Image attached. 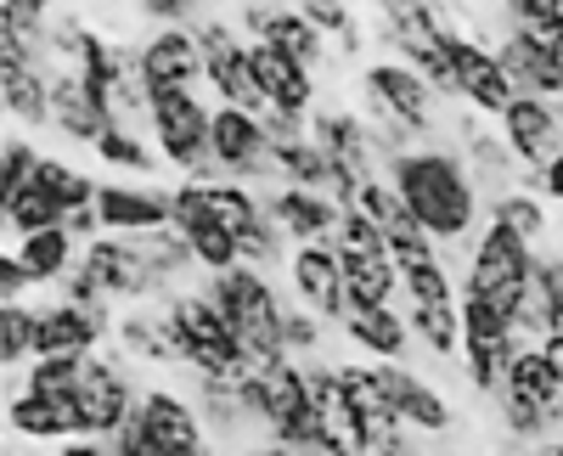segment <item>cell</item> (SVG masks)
I'll return each mask as SVG.
<instances>
[{
    "instance_id": "cell-50",
    "label": "cell",
    "mask_w": 563,
    "mask_h": 456,
    "mask_svg": "<svg viewBox=\"0 0 563 456\" xmlns=\"http://www.w3.org/2000/svg\"><path fill=\"white\" fill-rule=\"evenodd\" d=\"M243 456H299V451H294V445H282V440H265V434H260V440H249V445H243Z\"/></svg>"
},
{
    "instance_id": "cell-47",
    "label": "cell",
    "mask_w": 563,
    "mask_h": 456,
    "mask_svg": "<svg viewBox=\"0 0 563 456\" xmlns=\"http://www.w3.org/2000/svg\"><path fill=\"white\" fill-rule=\"evenodd\" d=\"M29 288H34L29 265L7 248V254H0V304H7V299H29Z\"/></svg>"
},
{
    "instance_id": "cell-38",
    "label": "cell",
    "mask_w": 563,
    "mask_h": 456,
    "mask_svg": "<svg viewBox=\"0 0 563 456\" xmlns=\"http://www.w3.org/2000/svg\"><path fill=\"white\" fill-rule=\"evenodd\" d=\"M34 180L63 203V220H68L74 209H90V203H97V192H102V180H97V175L79 169V164H68V158H57V153H45V158H40Z\"/></svg>"
},
{
    "instance_id": "cell-30",
    "label": "cell",
    "mask_w": 563,
    "mask_h": 456,
    "mask_svg": "<svg viewBox=\"0 0 563 456\" xmlns=\"http://www.w3.org/2000/svg\"><path fill=\"white\" fill-rule=\"evenodd\" d=\"M344 344L366 360H406L411 355V322H406V310L395 304H372V310H350L344 315Z\"/></svg>"
},
{
    "instance_id": "cell-2",
    "label": "cell",
    "mask_w": 563,
    "mask_h": 456,
    "mask_svg": "<svg viewBox=\"0 0 563 456\" xmlns=\"http://www.w3.org/2000/svg\"><path fill=\"white\" fill-rule=\"evenodd\" d=\"M355 97H361V113L372 124V135H378V147H384V164L417 142H434L440 135V90L434 79L411 68L406 57H372L361 63L355 74Z\"/></svg>"
},
{
    "instance_id": "cell-53",
    "label": "cell",
    "mask_w": 563,
    "mask_h": 456,
    "mask_svg": "<svg viewBox=\"0 0 563 456\" xmlns=\"http://www.w3.org/2000/svg\"><path fill=\"white\" fill-rule=\"evenodd\" d=\"M417 7H434V12H467V0H417Z\"/></svg>"
},
{
    "instance_id": "cell-27",
    "label": "cell",
    "mask_w": 563,
    "mask_h": 456,
    "mask_svg": "<svg viewBox=\"0 0 563 456\" xmlns=\"http://www.w3.org/2000/svg\"><path fill=\"white\" fill-rule=\"evenodd\" d=\"M7 434L23 445H63L79 429V394L57 400V394H34V389H7Z\"/></svg>"
},
{
    "instance_id": "cell-49",
    "label": "cell",
    "mask_w": 563,
    "mask_h": 456,
    "mask_svg": "<svg viewBox=\"0 0 563 456\" xmlns=\"http://www.w3.org/2000/svg\"><path fill=\"white\" fill-rule=\"evenodd\" d=\"M57 456H113V440H102V434H74V440L57 445Z\"/></svg>"
},
{
    "instance_id": "cell-39",
    "label": "cell",
    "mask_w": 563,
    "mask_h": 456,
    "mask_svg": "<svg viewBox=\"0 0 563 456\" xmlns=\"http://www.w3.org/2000/svg\"><path fill=\"white\" fill-rule=\"evenodd\" d=\"M34 333H40V304L34 299L0 304V367H7V378L34 360Z\"/></svg>"
},
{
    "instance_id": "cell-51",
    "label": "cell",
    "mask_w": 563,
    "mask_h": 456,
    "mask_svg": "<svg viewBox=\"0 0 563 456\" xmlns=\"http://www.w3.org/2000/svg\"><path fill=\"white\" fill-rule=\"evenodd\" d=\"M512 456H563V434H552V440H536V445H512Z\"/></svg>"
},
{
    "instance_id": "cell-20",
    "label": "cell",
    "mask_w": 563,
    "mask_h": 456,
    "mask_svg": "<svg viewBox=\"0 0 563 456\" xmlns=\"http://www.w3.org/2000/svg\"><path fill=\"white\" fill-rule=\"evenodd\" d=\"M135 52H141L147 90H198V85H209V57H203V40H198L192 23L153 29Z\"/></svg>"
},
{
    "instance_id": "cell-35",
    "label": "cell",
    "mask_w": 563,
    "mask_h": 456,
    "mask_svg": "<svg viewBox=\"0 0 563 456\" xmlns=\"http://www.w3.org/2000/svg\"><path fill=\"white\" fill-rule=\"evenodd\" d=\"M271 180H288V187H310V192H333V198H339L333 164H327V153L316 147V135L271 142Z\"/></svg>"
},
{
    "instance_id": "cell-46",
    "label": "cell",
    "mask_w": 563,
    "mask_h": 456,
    "mask_svg": "<svg viewBox=\"0 0 563 456\" xmlns=\"http://www.w3.org/2000/svg\"><path fill=\"white\" fill-rule=\"evenodd\" d=\"M501 18L512 29H552L563 23V0H501Z\"/></svg>"
},
{
    "instance_id": "cell-3",
    "label": "cell",
    "mask_w": 563,
    "mask_h": 456,
    "mask_svg": "<svg viewBox=\"0 0 563 456\" xmlns=\"http://www.w3.org/2000/svg\"><path fill=\"white\" fill-rule=\"evenodd\" d=\"M214 293V304L225 310V322L238 327L243 349L254 367H271V360H288V338H282V322H288V299L271 288V277L260 265H231L214 270L203 282Z\"/></svg>"
},
{
    "instance_id": "cell-14",
    "label": "cell",
    "mask_w": 563,
    "mask_h": 456,
    "mask_svg": "<svg viewBox=\"0 0 563 456\" xmlns=\"http://www.w3.org/2000/svg\"><path fill=\"white\" fill-rule=\"evenodd\" d=\"M310 405H316V451L321 456H372V434L361 423V405L339 372V360H305Z\"/></svg>"
},
{
    "instance_id": "cell-15",
    "label": "cell",
    "mask_w": 563,
    "mask_h": 456,
    "mask_svg": "<svg viewBox=\"0 0 563 456\" xmlns=\"http://www.w3.org/2000/svg\"><path fill=\"white\" fill-rule=\"evenodd\" d=\"M79 270L90 277V288L108 293L113 304H147V299H164V288H158V277H153L147 254H141L130 237H119V232L90 237V243L79 248Z\"/></svg>"
},
{
    "instance_id": "cell-5",
    "label": "cell",
    "mask_w": 563,
    "mask_h": 456,
    "mask_svg": "<svg viewBox=\"0 0 563 456\" xmlns=\"http://www.w3.org/2000/svg\"><path fill=\"white\" fill-rule=\"evenodd\" d=\"M153 147L164 169L180 180H220L214 164V102H203V90H153Z\"/></svg>"
},
{
    "instance_id": "cell-37",
    "label": "cell",
    "mask_w": 563,
    "mask_h": 456,
    "mask_svg": "<svg viewBox=\"0 0 563 456\" xmlns=\"http://www.w3.org/2000/svg\"><path fill=\"white\" fill-rule=\"evenodd\" d=\"M485 220L512 225V232H519L525 243H536V248H547V232H552L547 198H541L536 187H507V192H496V198L485 203Z\"/></svg>"
},
{
    "instance_id": "cell-52",
    "label": "cell",
    "mask_w": 563,
    "mask_h": 456,
    "mask_svg": "<svg viewBox=\"0 0 563 456\" xmlns=\"http://www.w3.org/2000/svg\"><path fill=\"white\" fill-rule=\"evenodd\" d=\"M541 349H547V360H552V372L563 378V333H547V338H536Z\"/></svg>"
},
{
    "instance_id": "cell-1",
    "label": "cell",
    "mask_w": 563,
    "mask_h": 456,
    "mask_svg": "<svg viewBox=\"0 0 563 456\" xmlns=\"http://www.w3.org/2000/svg\"><path fill=\"white\" fill-rule=\"evenodd\" d=\"M384 175L395 180L400 203L411 209V220L422 232H434L445 248H467L485 225V192L467 158L456 147H440V142H417L406 153H395L384 164Z\"/></svg>"
},
{
    "instance_id": "cell-12",
    "label": "cell",
    "mask_w": 563,
    "mask_h": 456,
    "mask_svg": "<svg viewBox=\"0 0 563 456\" xmlns=\"http://www.w3.org/2000/svg\"><path fill=\"white\" fill-rule=\"evenodd\" d=\"M310 135H316V147L327 153V164H333L339 203L350 209L366 180L384 175V147H378V135H372V124H366L361 108H316V113H310Z\"/></svg>"
},
{
    "instance_id": "cell-55",
    "label": "cell",
    "mask_w": 563,
    "mask_h": 456,
    "mask_svg": "<svg viewBox=\"0 0 563 456\" xmlns=\"http://www.w3.org/2000/svg\"><path fill=\"white\" fill-rule=\"evenodd\" d=\"M7 456H34V451H7Z\"/></svg>"
},
{
    "instance_id": "cell-7",
    "label": "cell",
    "mask_w": 563,
    "mask_h": 456,
    "mask_svg": "<svg viewBox=\"0 0 563 456\" xmlns=\"http://www.w3.org/2000/svg\"><path fill=\"white\" fill-rule=\"evenodd\" d=\"M141 445V456H203L214 445L209 434V418H203V405L192 389H180L169 378L147 383L135 400V418L124 423Z\"/></svg>"
},
{
    "instance_id": "cell-26",
    "label": "cell",
    "mask_w": 563,
    "mask_h": 456,
    "mask_svg": "<svg viewBox=\"0 0 563 456\" xmlns=\"http://www.w3.org/2000/svg\"><path fill=\"white\" fill-rule=\"evenodd\" d=\"M169 198H175V225H180V237L192 243V254H198V265H203V277H214V270H231V265H243L238 232H231V225H220V220L203 209V198H198L192 180H175Z\"/></svg>"
},
{
    "instance_id": "cell-36",
    "label": "cell",
    "mask_w": 563,
    "mask_h": 456,
    "mask_svg": "<svg viewBox=\"0 0 563 456\" xmlns=\"http://www.w3.org/2000/svg\"><path fill=\"white\" fill-rule=\"evenodd\" d=\"M97 153V164L102 169H113V175H135V180H153L158 175V147H147V135H141L135 124H108L102 130V142L90 147Z\"/></svg>"
},
{
    "instance_id": "cell-32",
    "label": "cell",
    "mask_w": 563,
    "mask_h": 456,
    "mask_svg": "<svg viewBox=\"0 0 563 456\" xmlns=\"http://www.w3.org/2000/svg\"><path fill=\"white\" fill-rule=\"evenodd\" d=\"M52 130L63 135V142H74V147H97L102 130H108L102 108L90 102V90L79 85V74L63 68V63L52 68Z\"/></svg>"
},
{
    "instance_id": "cell-56",
    "label": "cell",
    "mask_w": 563,
    "mask_h": 456,
    "mask_svg": "<svg viewBox=\"0 0 563 456\" xmlns=\"http://www.w3.org/2000/svg\"><path fill=\"white\" fill-rule=\"evenodd\" d=\"M440 456H451V451H440Z\"/></svg>"
},
{
    "instance_id": "cell-45",
    "label": "cell",
    "mask_w": 563,
    "mask_h": 456,
    "mask_svg": "<svg viewBox=\"0 0 563 456\" xmlns=\"http://www.w3.org/2000/svg\"><path fill=\"white\" fill-rule=\"evenodd\" d=\"M220 7V0H135V12L147 18L153 29H169V23H198Z\"/></svg>"
},
{
    "instance_id": "cell-4",
    "label": "cell",
    "mask_w": 563,
    "mask_h": 456,
    "mask_svg": "<svg viewBox=\"0 0 563 456\" xmlns=\"http://www.w3.org/2000/svg\"><path fill=\"white\" fill-rule=\"evenodd\" d=\"M164 315L180 338V355H186V372L192 378H238L249 367V349L238 338V327L225 322V310L214 304L209 288H175L164 299Z\"/></svg>"
},
{
    "instance_id": "cell-34",
    "label": "cell",
    "mask_w": 563,
    "mask_h": 456,
    "mask_svg": "<svg viewBox=\"0 0 563 456\" xmlns=\"http://www.w3.org/2000/svg\"><path fill=\"white\" fill-rule=\"evenodd\" d=\"M519 327H525V338L563 333V254L558 248L536 254V277H530V299H525Z\"/></svg>"
},
{
    "instance_id": "cell-22",
    "label": "cell",
    "mask_w": 563,
    "mask_h": 456,
    "mask_svg": "<svg viewBox=\"0 0 563 456\" xmlns=\"http://www.w3.org/2000/svg\"><path fill=\"white\" fill-rule=\"evenodd\" d=\"M214 164L225 180H271V130L260 113L214 102Z\"/></svg>"
},
{
    "instance_id": "cell-54",
    "label": "cell",
    "mask_w": 563,
    "mask_h": 456,
    "mask_svg": "<svg viewBox=\"0 0 563 456\" xmlns=\"http://www.w3.org/2000/svg\"><path fill=\"white\" fill-rule=\"evenodd\" d=\"M355 7H378V0H355Z\"/></svg>"
},
{
    "instance_id": "cell-21",
    "label": "cell",
    "mask_w": 563,
    "mask_h": 456,
    "mask_svg": "<svg viewBox=\"0 0 563 456\" xmlns=\"http://www.w3.org/2000/svg\"><path fill=\"white\" fill-rule=\"evenodd\" d=\"M238 29H243L249 40H265V45L294 52V57L310 63L316 74L327 68V34L299 12V0H243V7H238Z\"/></svg>"
},
{
    "instance_id": "cell-18",
    "label": "cell",
    "mask_w": 563,
    "mask_h": 456,
    "mask_svg": "<svg viewBox=\"0 0 563 456\" xmlns=\"http://www.w3.org/2000/svg\"><path fill=\"white\" fill-rule=\"evenodd\" d=\"M288 288L305 310H316L327 327H344L350 315V282H344V254L339 243H294L288 254Z\"/></svg>"
},
{
    "instance_id": "cell-6",
    "label": "cell",
    "mask_w": 563,
    "mask_h": 456,
    "mask_svg": "<svg viewBox=\"0 0 563 456\" xmlns=\"http://www.w3.org/2000/svg\"><path fill=\"white\" fill-rule=\"evenodd\" d=\"M536 243H525L512 225L501 220H485L479 237L467 243V277H462V293H479L490 299L501 315H512L519 322L525 315V299H530V277H536Z\"/></svg>"
},
{
    "instance_id": "cell-11",
    "label": "cell",
    "mask_w": 563,
    "mask_h": 456,
    "mask_svg": "<svg viewBox=\"0 0 563 456\" xmlns=\"http://www.w3.org/2000/svg\"><path fill=\"white\" fill-rule=\"evenodd\" d=\"M141 389H147V383H141V367H135L119 344L90 349V355H85V383H79V429L113 440V434L135 418Z\"/></svg>"
},
{
    "instance_id": "cell-24",
    "label": "cell",
    "mask_w": 563,
    "mask_h": 456,
    "mask_svg": "<svg viewBox=\"0 0 563 456\" xmlns=\"http://www.w3.org/2000/svg\"><path fill=\"white\" fill-rule=\"evenodd\" d=\"M265 209H271V220L282 225V232H288V243H333L339 220H344V203L333 192L288 187V180L265 187Z\"/></svg>"
},
{
    "instance_id": "cell-19",
    "label": "cell",
    "mask_w": 563,
    "mask_h": 456,
    "mask_svg": "<svg viewBox=\"0 0 563 456\" xmlns=\"http://www.w3.org/2000/svg\"><path fill=\"white\" fill-rule=\"evenodd\" d=\"M496 130H501V142L512 147V158L525 164V180H530L541 164H552V158L563 153V102L519 90V97H512V108L496 119Z\"/></svg>"
},
{
    "instance_id": "cell-23",
    "label": "cell",
    "mask_w": 563,
    "mask_h": 456,
    "mask_svg": "<svg viewBox=\"0 0 563 456\" xmlns=\"http://www.w3.org/2000/svg\"><path fill=\"white\" fill-rule=\"evenodd\" d=\"M113 344L135 360L141 372H186V355H180V338L164 315V299H147V304H124L119 310V327H113Z\"/></svg>"
},
{
    "instance_id": "cell-28",
    "label": "cell",
    "mask_w": 563,
    "mask_h": 456,
    "mask_svg": "<svg viewBox=\"0 0 563 456\" xmlns=\"http://www.w3.org/2000/svg\"><path fill=\"white\" fill-rule=\"evenodd\" d=\"M254 68H260V85H265V113H299V119H310L321 108L316 68L299 63L294 52L254 40Z\"/></svg>"
},
{
    "instance_id": "cell-43",
    "label": "cell",
    "mask_w": 563,
    "mask_h": 456,
    "mask_svg": "<svg viewBox=\"0 0 563 456\" xmlns=\"http://www.w3.org/2000/svg\"><path fill=\"white\" fill-rule=\"evenodd\" d=\"M282 338H288V355L294 360H316L321 344H327V322L316 310H305L299 299H288V322H282Z\"/></svg>"
},
{
    "instance_id": "cell-17",
    "label": "cell",
    "mask_w": 563,
    "mask_h": 456,
    "mask_svg": "<svg viewBox=\"0 0 563 456\" xmlns=\"http://www.w3.org/2000/svg\"><path fill=\"white\" fill-rule=\"evenodd\" d=\"M0 108H7V124L23 130L52 124V57L23 40H0Z\"/></svg>"
},
{
    "instance_id": "cell-41",
    "label": "cell",
    "mask_w": 563,
    "mask_h": 456,
    "mask_svg": "<svg viewBox=\"0 0 563 456\" xmlns=\"http://www.w3.org/2000/svg\"><path fill=\"white\" fill-rule=\"evenodd\" d=\"M23 389H34V394H57V400H74L79 394V383H85V355H34L29 367H23V378H18Z\"/></svg>"
},
{
    "instance_id": "cell-10",
    "label": "cell",
    "mask_w": 563,
    "mask_h": 456,
    "mask_svg": "<svg viewBox=\"0 0 563 456\" xmlns=\"http://www.w3.org/2000/svg\"><path fill=\"white\" fill-rule=\"evenodd\" d=\"M445 52H451V79H456V102L467 113H479V119H501L512 108V97H519V85H512L501 52H496V40H485L474 29V18L456 12L451 23V40H445Z\"/></svg>"
},
{
    "instance_id": "cell-31",
    "label": "cell",
    "mask_w": 563,
    "mask_h": 456,
    "mask_svg": "<svg viewBox=\"0 0 563 456\" xmlns=\"http://www.w3.org/2000/svg\"><path fill=\"white\" fill-rule=\"evenodd\" d=\"M456 135H462V158H467V169H474L485 203H490L496 192H507L512 180H525V164L512 158V147L501 142V130H485V124H479V113H474V119H462Z\"/></svg>"
},
{
    "instance_id": "cell-9",
    "label": "cell",
    "mask_w": 563,
    "mask_h": 456,
    "mask_svg": "<svg viewBox=\"0 0 563 456\" xmlns=\"http://www.w3.org/2000/svg\"><path fill=\"white\" fill-rule=\"evenodd\" d=\"M525 344L530 338H525V327L512 322V315H501L479 293H462V360H456V367H462L467 389H474L479 400H496L501 394L507 367L519 360Z\"/></svg>"
},
{
    "instance_id": "cell-29",
    "label": "cell",
    "mask_w": 563,
    "mask_h": 456,
    "mask_svg": "<svg viewBox=\"0 0 563 456\" xmlns=\"http://www.w3.org/2000/svg\"><path fill=\"white\" fill-rule=\"evenodd\" d=\"M496 52H501V63H507V74H512V85H519V90L563 102V57L547 52L536 34H525V29L507 23V29L496 34Z\"/></svg>"
},
{
    "instance_id": "cell-8",
    "label": "cell",
    "mask_w": 563,
    "mask_h": 456,
    "mask_svg": "<svg viewBox=\"0 0 563 456\" xmlns=\"http://www.w3.org/2000/svg\"><path fill=\"white\" fill-rule=\"evenodd\" d=\"M400 293H406L411 338L429 349L434 360H456V355H462V299H456V282H451L445 254L417 259V265H400Z\"/></svg>"
},
{
    "instance_id": "cell-42",
    "label": "cell",
    "mask_w": 563,
    "mask_h": 456,
    "mask_svg": "<svg viewBox=\"0 0 563 456\" xmlns=\"http://www.w3.org/2000/svg\"><path fill=\"white\" fill-rule=\"evenodd\" d=\"M52 0H0V40H23L34 52H45L52 40Z\"/></svg>"
},
{
    "instance_id": "cell-13",
    "label": "cell",
    "mask_w": 563,
    "mask_h": 456,
    "mask_svg": "<svg viewBox=\"0 0 563 456\" xmlns=\"http://www.w3.org/2000/svg\"><path fill=\"white\" fill-rule=\"evenodd\" d=\"M192 29H198L203 57H209V90H214V102L265 113V85H260V68H254V40L231 18H220V12L198 18Z\"/></svg>"
},
{
    "instance_id": "cell-16",
    "label": "cell",
    "mask_w": 563,
    "mask_h": 456,
    "mask_svg": "<svg viewBox=\"0 0 563 456\" xmlns=\"http://www.w3.org/2000/svg\"><path fill=\"white\" fill-rule=\"evenodd\" d=\"M372 378H378L384 400L400 412V423L417 429L422 440L456 434V405H451V394L434 378H422L417 367H406V360H372Z\"/></svg>"
},
{
    "instance_id": "cell-48",
    "label": "cell",
    "mask_w": 563,
    "mask_h": 456,
    "mask_svg": "<svg viewBox=\"0 0 563 456\" xmlns=\"http://www.w3.org/2000/svg\"><path fill=\"white\" fill-rule=\"evenodd\" d=\"M530 187H536V192H541V198H547L552 209H563V153H558L552 164H541V169L530 175Z\"/></svg>"
},
{
    "instance_id": "cell-33",
    "label": "cell",
    "mask_w": 563,
    "mask_h": 456,
    "mask_svg": "<svg viewBox=\"0 0 563 456\" xmlns=\"http://www.w3.org/2000/svg\"><path fill=\"white\" fill-rule=\"evenodd\" d=\"M23 265H29V277L34 288H63V277L79 265V237L68 232V225H45V232H29V237H12L7 243Z\"/></svg>"
},
{
    "instance_id": "cell-25",
    "label": "cell",
    "mask_w": 563,
    "mask_h": 456,
    "mask_svg": "<svg viewBox=\"0 0 563 456\" xmlns=\"http://www.w3.org/2000/svg\"><path fill=\"white\" fill-rule=\"evenodd\" d=\"M97 214H102V232L135 237V232H153V225H169L175 198L169 187H153V180H102Z\"/></svg>"
},
{
    "instance_id": "cell-40",
    "label": "cell",
    "mask_w": 563,
    "mask_h": 456,
    "mask_svg": "<svg viewBox=\"0 0 563 456\" xmlns=\"http://www.w3.org/2000/svg\"><path fill=\"white\" fill-rule=\"evenodd\" d=\"M0 214H7V243L12 237H29V232H45V225H63V203L40 187V180H29L23 192L0 198Z\"/></svg>"
},
{
    "instance_id": "cell-44",
    "label": "cell",
    "mask_w": 563,
    "mask_h": 456,
    "mask_svg": "<svg viewBox=\"0 0 563 456\" xmlns=\"http://www.w3.org/2000/svg\"><path fill=\"white\" fill-rule=\"evenodd\" d=\"M40 147L29 142V135H7V147H0V198H12V192H23L29 180H34V169H40Z\"/></svg>"
}]
</instances>
